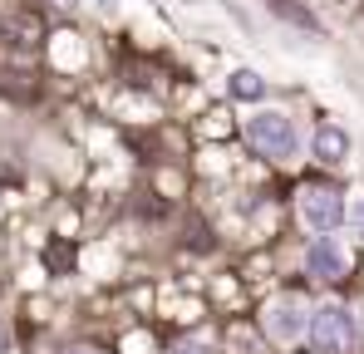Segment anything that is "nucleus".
Segmentation results:
<instances>
[{
    "instance_id": "f257e3e1",
    "label": "nucleus",
    "mask_w": 364,
    "mask_h": 354,
    "mask_svg": "<svg viewBox=\"0 0 364 354\" xmlns=\"http://www.w3.org/2000/svg\"><path fill=\"white\" fill-rule=\"evenodd\" d=\"M305 335H310V345H315L320 354H355V345H360V325H355V315L340 310V305L315 310Z\"/></svg>"
},
{
    "instance_id": "f03ea898",
    "label": "nucleus",
    "mask_w": 364,
    "mask_h": 354,
    "mask_svg": "<svg viewBox=\"0 0 364 354\" xmlns=\"http://www.w3.org/2000/svg\"><path fill=\"white\" fill-rule=\"evenodd\" d=\"M246 138H251V148L261 153V158H291L296 153V143H301V133H296V123L286 114H276V109H266V114H256L246 123Z\"/></svg>"
},
{
    "instance_id": "7ed1b4c3",
    "label": "nucleus",
    "mask_w": 364,
    "mask_h": 354,
    "mask_svg": "<svg viewBox=\"0 0 364 354\" xmlns=\"http://www.w3.org/2000/svg\"><path fill=\"white\" fill-rule=\"evenodd\" d=\"M301 222L310 232H335L340 222H345V197L335 192V187H301Z\"/></svg>"
},
{
    "instance_id": "20e7f679",
    "label": "nucleus",
    "mask_w": 364,
    "mask_h": 354,
    "mask_svg": "<svg viewBox=\"0 0 364 354\" xmlns=\"http://www.w3.org/2000/svg\"><path fill=\"white\" fill-rule=\"evenodd\" d=\"M305 271H310L315 281H340V276L350 271V256H345V246H335L330 236H320V241L305 251Z\"/></svg>"
},
{
    "instance_id": "39448f33",
    "label": "nucleus",
    "mask_w": 364,
    "mask_h": 354,
    "mask_svg": "<svg viewBox=\"0 0 364 354\" xmlns=\"http://www.w3.org/2000/svg\"><path fill=\"white\" fill-rule=\"evenodd\" d=\"M310 325H305V310L296 300H276L271 310H266V335L276 340V345H291L296 335H305Z\"/></svg>"
},
{
    "instance_id": "423d86ee",
    "label": "nucleus",
    "mask_w": 364,
    "mask_h": 354,
    "mask_svg": "<svg viewBox=\"0 0 364 354\" xmlns=\"http://www.w3.org/2000/svg\"><path fill=\"white\" fill-rule=\"evenodd\" d=\"M310 148H315V158H320V163H340V158L350 153V138H345V128H335V123H320Z\"/></svg>"
},
{
    "instance_id": "0eeeda50",
    "label": "nucleus",
    "mask_w": 364,
    "mask_h": 354,
    "mask_svg": "<svg viewBox=\"0 0 364 354\" xmlns=\"http://www.w3.org/2000/svg\"><path fill=\"white\" fill-rule=\"evenodd\" d=\"M266 5H271V10H276L286 25H296V30H310V35H325V30H320V20L310 15V5H301V0H266Z\"/></svg>"
},
{
    "instance_id": "6e6552de",
    "label": "nucleus",
    "mask_w": 364,
    "mask_h": 354,
    "mask_svg": "<svg viewBox=\"0 0 364 354\" xmlns=\"http://www.w3.org/2000/svg\"><path fill=\"white\" fill-rule=\"evenodd\" d=\"M261 94H266L261 74H251V69H237L232 74V99H261Z\"/></svg>"
},
{
    "instance_id": "1a4fd4ad",
    "label": "nucleus",
    "mask_w": 364,
    "mask_h": 354,
    "mask_svg": "<svg viewBox=\"0 0 364 354\" xmlns=\"http://www.w3.org/2000/svg\"><path fill=\"white\" fill-rule=\"evenodd\" d=\"M173 354H212L202 340H182V345H173Z\"/></svg>"
},
{
    "instance_id": "9d476101",
    "label": "nucleus",
    "mask_w": 364,
    "mask_h": 354,
    "mask_svg": "<svg viewBox=\"0 0 364 354\" xmlns=\"http://www.w3.org/2000/svg\"><path fill=\"white\" fill-rule=\"evenodd\" d=\"M350 227H355V232L364 236V197H360V202H355V207H350Z\"/></svg>"
},
{
    "instance_id": "9b49d317",
    "label": "nucleus",
    "mask_w": 364,
    "mask_h": 354,
    "mask_svg": "<svg viewBox=\"0 0 364 354\" xmlns=\"http://www.w3.org/2000/svg\"><path fill=\"white\" fill-rule=\"evenodd\" d=\"M64 354H94V350H84V345H69V350H64Z\"/></svg>"
},
{
    "instance_id": "f8f14e48",
    "label": "nucleus",
    "mask_w": 364,
    "mask_h": 354,
    "mask_svg": "<svg viewBox=\"0 0 364 354\" xmlns=\"http://www.w3.org/2000/svg\"><path fill=\"white\" fill-rule=\"evenodd\" d=\"M5 345H10V340H5V330H0V354H5Z\"/></svg>"
}]
</instances>
